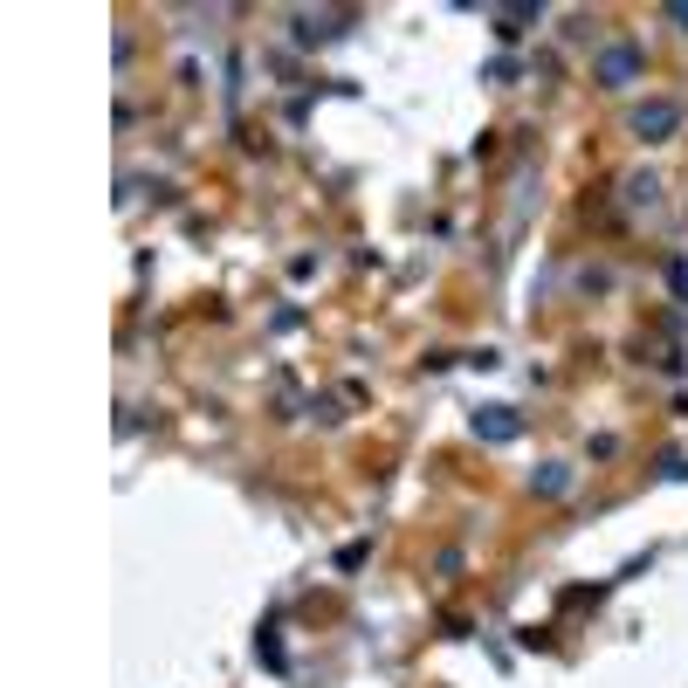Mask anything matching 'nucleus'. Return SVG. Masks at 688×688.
Returning <instances> with one entry per match:
<instances>
[{"instance_id": "obj_1", "label": "nucleus", "mask_w": 688, "mask_h": 688, "mask_svg": "<svg viewBox=\"0 0 688 688\" xmlns=\"http://www.w3.org/2000/svg\"><path fill=\"white\" fill-rule=\"evenodd\" d=\"M682 124V111L675 104H654V111H640V131H675Z\"/></svg>"}]
</instances>
